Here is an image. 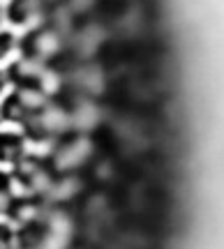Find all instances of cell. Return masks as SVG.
<instances>
[{"label": "cell", "mask_w": 224, "mask_h": 249, "mask_svg": "<svg viewBox=\"0 0 224 249\" xmlns=\"http://www.w3.org/2000/svg\"><path fill=\"white\" fill-rule=\"evenodd\" d=\"M23 152V139L17 132H2L0 134V161H19Z\"/></svg>", "instance_id": "obj_1"}, {"label": "cell", "mask_w": 224, "mask_h": 249, "mask_svg": "<svg viewBox=\"0 0 224 249\" xmlns=\"http://www.w3.org/2000/svg\"><path fill=\"white\" fill-rule=\"evenodd\" d=\"M14 205V189H12V178L7 173H0V214L9 213Z\"/></svg>", "instance_id": "obj_2"}, {"label": "cell", "mask_w": 224, "mask_h": 249, "mask_svg": "<svg viewBox=\"0 0 224 249\" xmlns=\"http://www.w3.org/2000/svg\"><path fill=\"white\" fill-rule=\"evenodd\" d=\"M0 249H17V240H14V231L7 224H0Z\"/></svg>", "instance_id": "obj_3"}, {"label": "cell", "mask_w": 224, "mask_h": 249, "mask_svg": "<svg viewBox=\"0 0 224 249\" xmlns=\"http://www.w3.org/2000/svg\"><path fill=\"white\" fill-rule=\"evenodd\" d=\"M9 49H12V37L7 33H0V60L9 53Z\"/></svg>", "instance_id": "obj_4"}, {"label": "cell", "mask_w": 224, "mask_h": 249, "mask_svg": "<svg viewBox=\"0 0 224 249\" xmlns=\"http://www.w3.org/2000/svg\"><path fill=\"white\" fill-rule=\"evenodd\" d=\"M5 86H7V79H5V74H2V71H0V92H2V90H5Z\"/></svg>", "instance_id": "obj_5"}]
</instances>
